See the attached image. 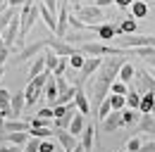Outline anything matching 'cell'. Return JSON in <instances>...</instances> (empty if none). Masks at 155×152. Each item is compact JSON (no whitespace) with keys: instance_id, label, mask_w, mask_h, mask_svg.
<instances>
[{"instance_id":"6da1fadb","label":"cell","mask_w":155,"mask_h":152,"mask_svg":"<svg viewBox=\"0 0 155 152\" xmlns=\"http://www.w3.org/2000/svg\"><path fill=\"white\" fill-rule=\"evenodd\" d=\"M127 59L124 55H110L107 59H103L100 62V67H98L96 76H91L88 81H91V107H93V112L98 109V105L110 95V86H112V81L117 78V71H119V67L124 64Z\"/></svg>"},{"instance_id":"7a4b0ae2","label":"cell","mask_w":155,"mask_h":152,"mask_svg":"<svg viewBox=\"0 0 155 152\" xmlns=\"http://www.w3.org/2000/svg\"><path fill=\"white\" fill-rule=\"evenodd\" d=\"M79 52H84L86 57H110V55H131L129 50H124V48H117V45H107L105 40H86V43H81V48H79Z\"/></svg>"},{"instance_id":"3957f363","label":"cell","mask_w":155,"mask_h":152,"mask_svg":"<svg viewBox=\"0 0 155 152\" xmlns=\"http://www.w3.org/2000/svg\"><path fill=\"white\" fill-rule=\"evenodd\" d=\"M74 14H77L84 24H88V26H96V24H103V21H105L103 7H96V5H74Z\"/></svg>"},{"instance_id":"277c9868","label":"cell","mask_w":155,"mask_h":152,"mask_svg":"<svg viewBox=\"0 0 155 152\" xmlns=\"http://www.w3.org/2000/svg\"><path fill=\"white\" fill-rule=\"evenodd\" d=\"M45 48V38H41V40H34V43H29V45H24L21 50L15 52V57L10 59L12 64H24V62H29V59H34V57L38 55L41 50Z\"/></svg>"},{"instance_id":"5b68a950","label":"cell","mask_w":155,"mask_h":152,"mask_svg":"<svg viewBox=\"0 0 155 152\" xmlns=\"http://www.w3.org/2000/svg\"><path fill=\"white\" fill-rule=\"evenodd\" d=\"M100 57H86V62H84V67L77 71V78H74V83L72 86H84V83H88V78L98 71V67H100Z\"/></svg>"},{"instance_id":"8992f818","label":"cell","mask_w":155,"mask_h":152,"mask_svg":"<svg viewBox=\"0 0 155 152\" xmlns=\"http://www.w3.org/2000/svg\"><path fill=\"white\" fill-rule=\"evenodd\" d=\"M45 45H48L55 55H60V57H69V55H74V52H77V48H74L72 43H67L64 38H58V36L45 38Z\"/></svg>"},{"instance_id":"52a82bcc","label":"cell","mask_w":155,"mask_h":152,"mask_svg":"<svg viewBox=\"0 0 155 152\" xmlns=\"http://www.w3.org/2000/svg\"><path fill=\"white\" fill-rule=\"evenodd\" d=\"M55 138H58V143H60L62 150H69V152H72L79 145V138H77V135H72L67 128H55Z\"/></svg>"},{"instance_id":"ba28073f","label":"cell","mask_w":155,"mask_h":152,"mask_svg":"<svg viewBox=\"0 0 155 152\" xmlns=\"http://www.w3.org/2000/svg\"><path fill=\"white\" fill-rule=\"evenodd\" d=\"M79 138H81L79 145H81L84 150H86V152H93V145H96V126H93V124H86Z\"/></svg>"},{"instance_id":"9c48e42d","label":"cell","mask_w":155,"mask_h":152,"mask_svg":"<svg viewBox=\"0 0 155 152\" xmlns=\"http://www.w3.org/2000/svg\"><path fill=\"white\" fill-rule=\"evenodd\" d=\"M100 126H103V131H105V133H115L117 128H122V112L112 109V112L100 121Z\"/></svg>"},{"instance_id":"30bf717a","label":"cell","mask_w":155,"mask_h":152,"mask_svg":"<svg viewBox=\"0 0 155 152\" xmlns=\"http://www.w3.org/2000/svg\"><path fill=\"white\" fill-rule=\"evenodd\" d=\"M74 105H77V112H81V114H91V100L86 97L84 86H77V93H74Z\"/></svg>"},{"instance_id":"8fae6325","label":"cell","mask_w":155,"mask_h":152,"mask_svg":"<svg viewBox=\"0 0 155 152\" xmlns=\"http://www.w3.org/2000/svg\"><path fill=\"white\" fill-rule=\"evenodd\" d=\"M141 133H155V114H141V119H138V126H136V135H141Z\"/></svg>"},{"instance_id":"7c38bea8","label":"cell","mask_w":155,"mask_h":152,"mask_svg":"<svg viewBox=\"0 0 155 152\" xmlns=\"http://www.w3.org/2000/svg\"><path fill=\"white\" fill-rule=\"evenodd\" d=\"M24 107H26L24 93H15V95H10V109H12V119H19L21 114H24Z\"/></svg>"},{"instance_id":"4fadbf2b","label":"cell","mask_w":155,"mask_h":152,"mask_svg":"<svg viewBox=\"0 0 155 152\" xmlns=\"http://www.w3.org/2000/svg\"><path fill=\"white\" fill-rule=\"evenodd\" d=\"M38 17H43L45 26H48V29L55 33V29H58V14H55V12H50V10H48V7H45L41 0H38Z\"/></svg>"},{"instance_id":"5bb4252c","label":"cell","mask_w":155,"mask_h":152,"mask_svg":"<svg viewBox=\"0 0 155 152\" xmlns=\"http://www.w3.org/2000/svg\"><path fill=\"white\" fill-rule=\"evenodd\" d=\"M93 31H96V36L100 38V40L107 43V40H112V38L117 36V24H105V21H103V24H98Z\"/></svg>"},{"instance_id":"9a60e30c","label":"cell","mask_w":155,"mask_h":152,"mask_svg":"<svg viewBox=\"0 0 155 152\" xmlns=\"http://www.w3.org/2000/svg\"><path fill=\"white\" fill-rule=\"evenodd\" d=\"M41 97H43V90H38L31 81H26V88H24V100H26V107H34Z\"/></svg>"},{"instance_id":"2e32d148","label":"cell","mask_w":155,"mask_h":152,"mask_svg":"<svg viewBox=\"0 0 155 152\" xmlns=\"http://www.w3.org/2000/svg\"><path fill=\"white\" fill-rule=\"evenodd\" d=\"M58 83H55V76H50V78H48V83H45V86H43V97H45V100H48V105H50V107H53V105H55V100H58Z\"/></svg>"},{"instance_id":"e0dca14e","label":"cell","mask_w":155,"mask_h":152,"mask_svg":"<svg viewBox=\"0 0 155 152\" xmlns=\"http://www.w3.org/2000/svg\"><path fill=\"white\" fill-rule=\"evenodd\" d=\"M84 126H86V114L81 112H74V116H72V124H69V128L67 131L72 133V135H81V131H84Z\"/></svg>"},{"instance_id":"ac0fdd59","label":"cell","mask_w":155,"mask_h":152,"mask_svg":"<svg viewBox=\"0 0 155 152\" xmlns=\"http://www.w3.org/2000/svg\"><path fill=\"white\" fill-rule=\"evenodd\" d=\"M155 105V90H148V93H141V102H138V112L141 114H150Z\"/></svg>"},{"instance_id":"d6986e66","label":"cell","mask_w":155,"mask_h":152,"mask_svg":"<svg viewBox=\"0 0 155 152\" xmlns=\"http://www.w3.org/2000/svg\"><path fill=\"white\" fill-rule=\"evenodd\" d=\"M31 124L26 119H5V131L7 133H15V131H29Z\"/></svg>"},{"instance_id":"ffe728a7","label":"cell","mask_w":155,"mask_h":152,"mask_svg":"<svg viewBox=\"0 0 155 152\" xmlns=\"http://www.w3.org/2000/svg\"><path fill=\"white\" fill-rule=\"evenodd\" d=\"M134 74H136V67L131 64V62H124V64L119 67V71H117V78H119V81H124V83L129 86V83L134 81Z\"/></svg>"},{"instance_id":"44dd1931","label":"cell","mask_w":155,"mask_h":152,"mask_svg":"<svg viewBox=\"0 0 155 152\" xmlns=\"http://www.w3.org/2000/svg\"><path fill=\"white\" fill-rule=\"evenodd\" d=\"M129 10H131V17H134L136 21L148 17V2H143V0H134V2L129 5Z\"/></svg>"},{"instance_id":"7402d4cb","label":"cell","mask_w":155,"mask_h":152,"mask_svg":"<svg viewBox=\"0 0 155 152\" xmlns=\"http://www.w3.org/2000/svg\"><path fill=\"white\" fill-rule=\"evenodd\" d=\"M43 69H45V57L41 55H36L34 57V62H31V67H29V74H26V81H31V78H34V76H38L41 71H43Z\"/></svg>"},{"instance_id":"603a6c76","label":"cell","mask_w":155,"mask_h":152,"mask_svg":"<svg viewBox=\"0 0 155 152\" xmlns=\"http://www.w3.org/2000/svg\"><path fill=\"white\" fill-rule=\"evenodd\" d=\"M136 29H138V21L129 14L127 19H122V21L117 24V36H119V33H136Z\"/></svg>"},{"instance_id":"cb8c5ba5","label":"cell","mask_w":155,"mask_h":152,"mask_svg":"<svg viewBox=\"0 0 155 152\" xmlns=\"http://www.w3.org/2000/svg\"><path fill=\"white\" fill-rule=\"evenodd\" d=\"M138 119H141V112H138V109H129V107L122 109V126H136Z\"/></svg>"},{"instance_id":"d4e9b609","label":"cell","mask_w":155,"mask_h":152,"mask_svg":"<svg viewBox=\"0 0 155 152\" xmlns=\"http://www.w3.org/2000/svg\"><path fill=\"white\" fill-rule=\"evenodd\" d=\"M5 140H10V145H26V140H29V131H15V133H7L5 135Z\"/></svg>"},{"instance_id":"484cf974","label":"cell","mask_w":155,"mask_h":152,"mask_svg":"<svg viewBox=\"0 0 155 152\" xmlns=\"http://www.w3.org/2000/svg\"><path fill=\"white\" fill-rule=\"evenodd\" d=\"M124 97H127V107H129V109H138V102H141V93L136 90L131 83H129V90H127V95H124Z\"/></svg>"},{"instance_id":"4316f807","label":"cell","mask_w":155,"mask_h":152,"mask_svg":"<svg viewBox=\"0 0 155 152\" xmlns=\"http://www.w3.org/2000/svg\"><path fill=\"white\" fill-rule=\"evenodd\" d=\"M29 135H34V138H38V140H45V138H50V135H55V128H50V126H38V128H29Z\"/></svg>"},{"instance_id":"83f0119b","label":"cell","mask_w":155,"mask_h":152,"mask_svg":"<svg viewBox=\"0 0 155 152\" xmlns=\"http://www.w3.org/2000/svg\"><path fill=\"white\" fill-rule=\"evenodd\" d=\"M84 62H86V55H84V52H74V55H69L67 57V64H69V67H72V69H74V71H79V69H81V67H84Z\"/></svg>"},{"instance_id":"f1b7e54d","label":"cell","mask_w":155,"mask_h":152,"mask_svg":"<svg viewBox=\"0 0 155 152\" xmlns=\"http://www.w3.org/2000/svg\"><path fill=\"white\" fill-rule=\"evenodd\" d=\"M110 112H112V105H110V97H105V100L98 105V109H96V119H98V121H103Z\"/></svg>"},{"instance_id":"f546056e","label":"cell","mask_w":155,"mask_h":152,"mask_svg":"<svg viewBox=\"0 0 155 152\" xmlns=\"http://www.w3.org/2000/svg\"><path fill=\"white\" fill-rule=\"evenodd\" d=\"M107 97H110V105H112V109H117V112H122V109L127 107V97H124V95H115V93H110Z\"/></svg>"},{"instance_id":"4dcf8cb0","label":"cell","mask_w":155,"mask_h":152,"mask_svg":"<svg viewBox=\"0 0 155 152\" xmlns=\"http://www.w3.org/2000/svg\"><path fill=\"white\" fill-rule=\"evenodd\" d=\"M74 112H77V109H69L67 114L58 116V119H55V128H69V124H72V116H74Z\"/></svg>"},{"instance_id":"1f68e13d","label":"cell","mask_w":155,"mask_h":152,"mask_svg":"<svg viewBox=\"0 0 155 152\" xmlns=\"http://www.w3.org/2000/svg\"><path fill=\"white\" fill-rule=\"evenodd\" d=\"M127 90H129V86L124 81H119V78H115L112 86H110V93H115V95H127Z\"/></svg>"},{"instance_id":"d6a6232c","label":"cell","mask_w":155,"mask_h":152,"mask_svg":"<svg viewBox=\"0 0 155 152\" xmlns=\"http://www.w3.org/2000/svg\"><path fill=\"white\" fill-rule=\"evenodd\" d=\"M43 57H45V69H48V71H53V69L58 67V62H60V55H55V52L50 50V52H45Z\"/></svg>"},{"instance_id":"836d02e7","label":"cell","mask_w":155,"mask_h":152,"mask_svg":"<svg viewBox=\"0 0 155 152\" xmlns=\"http://www.w3.org/2000/svg\"><path fill=\"white\" fill-rule=\"evenodd\" d=\"M38 152H60V150H58V145H55V143H53L50 138H45V140H41Z\"/></svg>"},{"instance_id":"e575fe53","label":"cell","mask_w":155,"mask_h":152,"mask_svg":"<svg viewBox=\"0 0 155 152\" xmlns=\"http://www.w3.org/2000/svg\"><path fill=\"white\" fill-rule=\"evenodd\" d=\"M67 67H69V64H67V57H60L58 67L53 69V76H62V74H64V71H67Z\"/></svg>"},{"instance_id":"d590c367","label":"cell","mask_w":155,"mask_h":152,"mask_svg":"<svg viewBox=\"0 0 155 152\" xmlns=\"http://www.w3.org/2000/svg\"><path fill=\"white\" fill-rule=\"evenodd\" d=\"M36 116H41V119H48V121H53L55 119V114H53V107L48 105V107H41L38 112H36Z\"/></svg>"},{"instance_id":"8d00e7d4","label":"cell","mask_w":155,"mask_h":152,"mask_svg":"<svg viewBox=\"0 0 155 152\" xmlns=\"http://www.w3.org/2000/svg\"><path fill=\"white\" fill-rule=\"evenodd\" d=\"M141 150V138L134 135V138H129V143H127V152H138Z\"/></svg>"},{"instance_id":"74e56055","label":"cell","mask_w":155,"mask_h":152,"mask_svg":"<svg viewBox=\"0 0 155 152\" xmlns=\"http://www.w3.org/2000/svg\"><path fill=\"white\" fill-rule=\"evenodd\" d=\"M38 145H41V140H38V138L29 135V140H26V150H24V152H38Z\"/></svg>"},{"instance_id":"f35d334b","label":"cell","mask_w":155,"mask_h":152,"mask_svg":"<svg viewBox=\"0 0 155 152\" xmlns=\"http://www.w3.org/2000/svg\"><path fill=\"white\" fill-rule=\"evenodd\" d=\"M10 57H12V48H7V45H2V48H0V64L5 67V62H7Z\"/></svg>"},{"instance_id":"ab89813d","label":"cell","mask_w":155,"mask_h":152,"mask_svg":"<svg viewBox=\"0 0 155 152\" xmlns=\"http://www.w3.org/2000/svg\"><path fill=\"white\" fill-rule=\"evenodd\" d=\"M29 124H31L34 128H38V126H50V121H48V119H41V116H34V119H29Z\"/></svg>"},{"instance_id":"60d3db41","label":"cell","mask_w":155,"mask_h":152,"mask_svg":"<svg viewBox=\"0 0 155 152\" xmlns=\"http://www.w3.org/2000/svg\"><path fill=\"white\" fill-rule=\"evenodd\" d=\"M138 152H155V140H150V143H141V150Z\"/></svg>"},{"instance_id":"b9f144b4","label":"cell","mask_w":155,"mask_h":152,"mask_svg":"<svg viewBox=\"0 0 155 152\" xmlns=\"http://www.w3.org/2000/svg\"><path fill=\"white\" fill-rule=\"evenodd\" d=\"M131 2H134V0H115V5L119 7V10H127V7L131 5Z\"/></svg>"},{"instance_id":"7bdbcfd3","label":"cell","mask_w":155,"mask_h":152,"mask_svg":"<svg viewBox=\"0 0 155 152\" xmlns=\"http://www.w3.org/2000/svg\"><path fill=\"white\" fill-rule=\"evenodd\" d=\"M112 2H115V0H93V5H96V7H110Z\"/></svg>"},{"instance_id":"ee69618b","label":"cell","mask_w":155,"mask_h":152,"mask_svg":"<svg viewBox=\"0 0 155 152\" xmlns=\"http://www.w3.org/2000/svg\"><path fill=\"white\" fill-rule=\"evenodd\" d=\"M5 135H7V131H5V116L0 114V140H5Z\"/></svg>"},{"instance_id":"f6af8a7d","label":"cell","mask_w":155,"mask_h":152,"mask_svg":"<svg viewBox=\"0 0 155 152\" xmlns=\"http://www.w3.org/2000/svg\"><path fill=\"white\" fill-rule=\"evenodd\" d=\"M24 2H29V0H7V5H10V7H21Z\"/></svg>"},{"instance_id":"bcb514c9","label":"cell","mask_w":155,"mask_h":152,"mask_svg":"<svg viewBox=\"0 0 155 152\" xmlns=\"http://www.w3.org/2000/svg\"><path fill=\"white\" fill-rule=\"evenodd\" d=\"M146 62H148V64H150V67L155 69V55H153V57H146Z\"/></svg>"},{"instance_id":"7dc6e473","label":"cell","mask_w":155,"mask_h":152,"mask_svg":"<svg viewBox=\"0 0 155 152\" xmlns=\"http://www.w3.org/2000/svg\"><path fill=\"white\" fill-rule=\"evenodd\" d=\"M72 152H86V150H84L81 145H77V147H74V150H72Z\"/></svg>"},{"instance_id":"c3c4849f","label":"cell","mask_w":155,"mask_h":152,"mask_svg":"<svg viewBox=\"0 0 155 152\" xmlns=\"http://www.w3.org/2000/svg\"><path fill=\"white\" fill-rule=\"evenodd\" d=\"M2 76H5V67L0 64V78H2Z\"/></svg>"},{"instance_id":"681fc988","label":"cell","mask_w":155,"mask_h":152,"mask_svg":"<svg viewBox=\"0 0 155 152\" xmlns=\"http://www.w3.org/2000/svg\"><path fill=\"white\" fill-rule=\"evenodd\" d=\"M2 5H7V0H0V7H2Z\"/></svg>"},{"instance_id":"f907efd6","label":"cell","mask_w":155,"mask_h":152,"mask_svg":"<svg viewBox=\"0 0 155 152\" xmlns=\"http://www.w3.org/2000/svg\"><path fill=\"white\" fill-rule=\"evenodd\" d=\"M2 45H5V43H2V36H0V48H2Z\"/></svg>"},{"instance_id":"816d5d0a","label":"cell","mask_w":155,"mask_h":152,"mask_svg":"<svg viewBox=\"0 0 155 152\" xmlns=\"http://www.w3.org/2000/svg\"><path fill=\"white\" fill-rule=\"evenodd\" d=\"M150 114H155V105H153V109H150Z\"/></svg>"},{"instance_id":"f5cc1de1","label":"cell","mask_w":155,"mask_h":152,"mask_svg":"<svg viewBox=\"0 0 155 152\" xmlns=\"http://www.w3.org/2000/svg\"><path fill=\"white\" fill-rule=\"evenodd\" d=\"M72 2H74V5H79V0H72Z\"/></svg>"},{"instance_id":"db71d44e","label":"cell","mask_w":155,"mask_h":152,"mask_svg":"<svg viewBox=\"0 0 155 152\" xmlns=\"http://www.w3.org/2000/svg\"><path fill=\"white\" fill-rule=\"evenodd\" d=\"M31 2H38V0H31Z\"/></svg>"},{"instance_id":"11a10c76","label":"cell","mask_w":155,"mask_h":152,"mask_svg":"<svg viewBox=\"0 0 155 152\" xmlns=\"http://www.w3.org/2000/svg\"><path fill=\"white\" fill-rule=\"evenodd\" d=\"M62 152H69V150H62Z\"/></svg>"}]
</instances>
